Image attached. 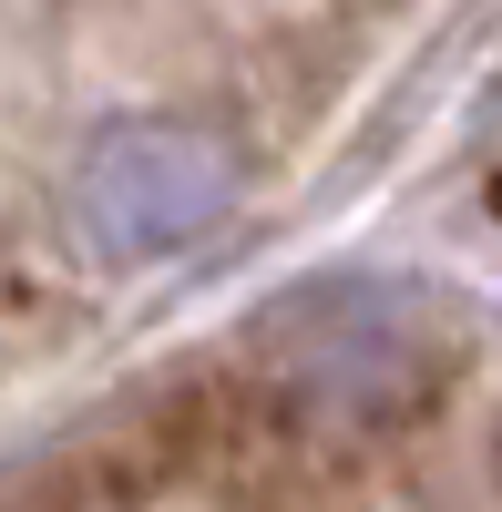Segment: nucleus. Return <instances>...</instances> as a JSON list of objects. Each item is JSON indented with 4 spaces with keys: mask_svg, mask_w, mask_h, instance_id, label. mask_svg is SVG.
Masks as SVG:
<instances>
[{
    "mask_svg": "<svg viewBox=\"0 0 502 512\" xmlns=\"http://www.w3.org/2000/svg\"><path fill=\"white\" fill-rule=\"evenodd\" d=\"M93 205H103V226L123 246H164V236H185L226 205V164L205 144H185V134H134V144L103 154Z\"/></svg>",
    "mask_w": 502,
    "mask_h": 512,
    "instance_id": "obj_1",
    "label": "nucleus"
}]
</instances>
